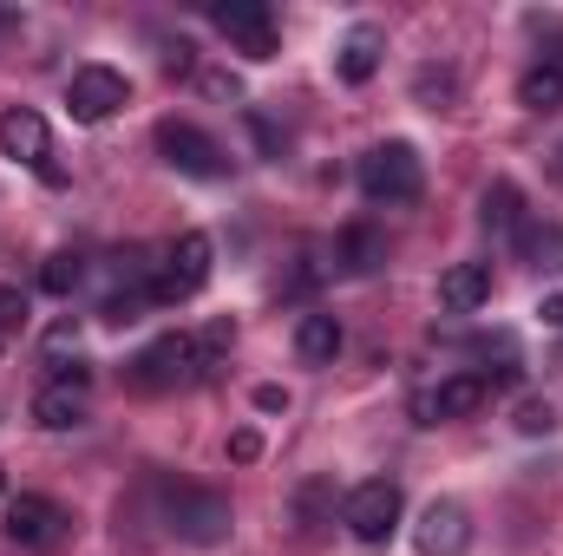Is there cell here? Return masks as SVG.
<instances>
[{
  "mask_svg": "<svg viewBox=\"0 0 563 556\" xmlns=\"http://www.w3.org/2000/svg\"><path fill=\"white\" fill-rule=\"evenodd\" d=\"M66 105H73L79 125H106L112 112L132 105V79H125L119 66H79V73L66 79Z\"/></svg>",
  "mask_w": 563,
  "mask_h": 556,
  "instance_id": "obj_8",
  "label": "cell"
},
{
  "mask_svg": "<svg viewBox=\"0 0 563 556\" xmlns=\"http://www.w3.org/2000/svg\"><path fill=\"white\" fill-rule=\"evenodd\" d=\"M426 190V164L413 144H374L367 157H361V197L367 203H413Z\"/></svg>",
  "mask_w": 563,
  "mask_h": 556,
  "instance_id": "obj_2",
  "label": "cell"
},
{
  "mask_svg": "<svg viewBox=\"0 0 563 556\" xmlns=\"http://www.w3.org/2000/svg\"><path fill=\"white\" fill-rule=\"evenodd\" d=\"M551 177H558V184H563V144H558V151H551Z\"/></svg>",
  "mask_w": 563,
  "mask_h": 556,
  "instance_id": "obj_29",
  "label": "cell"
},
{
  "mask_svg": "<svg viewBox=\"0 0 563 556\" xmlns=\"http://www.w3.org/2000/svg\"><path fill=\"white\" fill-rule=\"evenodd\" d=\"M250 132H256V144H263L269 157H282V138H276V125H269L263 112H250Z\"/></svg>",
  "mask_w": 563,
  "mask_h": 556,
  "instance_id": "obj_25",
  "label": "cell"
},
{
  "mask_svg": "<svg viewBox=\"0 0 563 556\" xmlns=\"http://www.w3.org/2000/svg\"><path fill=\"white\" fill-rule=\"evenodd\" d=\"M256 407H263V413H288V393H282V387H256Z\"/></svg>",
  "mask_w": 563,
  "mask_h": 556,
  "instance_id": "obj_27",
  "label": "cell"
},
{
  "mask_svg": "<svg viewBox=\"0 0 563 556\" xmlns=\"http://www.w3.org/2000/svg\"><path fill=\"white\" fill-rule=\"evenodd\" d=\"M66 531H73V518L53 504V498H40V491H20L13 504H7V544H20V551H59L66 544Z\"/></svg>",
  "mask_w": 563,
  "mask_h": 556,
  "instance_id": "obj_9",
  "label": "cell"
},
{
  "mask_svg": "<svg viewBox=\"0 0 563 556\" xmlns=\"http://www.w3.org/2000/svg\"><path fill=\"white\" fill-rule=\"evenodd\" d=\"M380 263H387V243H380V230H367V223L341 230V269H347V276H374Z\"/></svg>",
  "mask_w": 563,
  "mask_h": 556,
  "instance_id": "obj_19",
  "label": "cell"
},
{
  "mask_svg": "<svg viewBox=\"0 0 563 556\" xmlns=\"http://www.w3.org/2000/svg\"><path fill=\"white\" fill-rule=\"evenodd\" d=\"M157 151H164V164H170V170H184V177H203V184L230 177L223 144L210 138V132H197L190 119H164V125H157Z\"/></svg>",
  "mask_w": 563,
  "mask_h": 556,
  "instance_id": "obj_7",
  "label": "cell"
},
{
  "mask_svg": "<svg viewBox=\"0 0 563 556\" xmlns=\"http://www.w3.org/2000/svg\"><path fill=\"white\" fill-rule=\"evenodd\" d=\"M492 407V380L485 374H452V380H439L432 393H420L413 400V413H420V425H439V419H472Z\"/></svg>",
  "mask_w": 563,
  "mask_h": 556,
  "instance_id": "obj_11",
  "label": "cell"
},
{
  "mask_svg": "<svg viewBox=\"0 0 563 556\" xmlns=\"http://www.w3.org/2000/svg\"><path fill=\"white\" fill-rule=\"evenodd\" d=\"M518 432H531V438H538V432H558V407H551V400H525V407H518Z\"/></svg>",
  "mask_w": 563,
  "mask_h": 556,
  "instance_id": "obj_22",
  "label": "cell"
},
{
  "mask_svg": "<svg viewBox=\"0 0 563 556\" xmlns=\"http://www.w3.org/2000/svg\"><path fill=\"white\" fill-rule=\"evenodd\" d=\"M380 53H387L380 26H354V33L341 40V59H334V73H341L347 86H367V79L380 73Z\"/></svg>",
  "mask_w": 563,
  "mask_h": 556,
  "instance_id": "obj_14",
  "label": "cell"
},
{
  "mask_svg": "<svg viewBox=\"0 0 563 556\" xmlns=\"http://www.w3.org/2000/svg\"><path fill=\"white\" fill-rule=\"evenodd\" d=\"M203 374H210V367H203L197 334H157L139 360L125 367V380H132L139 393H177V387H190V380H203Z\"/></svg>",
  "mask_w": 563,
  "mask_h": 556,
  "instance_id": "obj_1",
  "label": "cell"
},
{
  "mask_svg": "<svg viewBox=\"0 0 563 556\" xmlns=\"http://www.w3.org/2000/svg\"><path fill=\"white\" fill-rule=\"evenodd\" d=\"M79 281H86V256H73V249L46 256V269H40V288H46V294H73Z\"/></svg>",
  "mask_w": 563,
  "mask_h": 556,
  "instance_id": "obj_20",
  "label": "cell"
},
{
  "mask_svg": "<svg viewBox=\"0 0 563 556\" xmlns=\"http://www.w3.org/2000/svg\"><path fill=\"white\" fill-rule=\"evenodd\" d=\"M400 511H407L400 485H394V478H367V485H354V491H347V504H341V524L354 531V544L380 551V544H394V531H400Z\"/></svg>",
  "mask_w": 563,
  "mask_h": 556,
  "instance_id": "obj_3",
  "label": "cell"
},
{
  "mask_svg": "<svg viewBox=\"0 0 563 556\" xmlns=\"http://www.w3.org/2000/svg\"><path fill=\"white\" fill-rule=\"evenodd\" d=\"M0 157H13V164H33L46 184H59V164H53V132H46V119H40L33 105H13V112H0Z\"/></svg>",
  "mask_w": 563,
  "mask_h": 556,
  "instance_id": "obj_10",
  "label": "cell"
},
{
  "mask_svg": "<svg viewBox=\"0 0 563 556\" xmlns=\"http://www.w3.org/2000/svg\"><path fill=\"white\" fill-rule=\"evenodd\" d=\"M485 230L492 236H525V197H518V184H492L485 190Z\"/></svg>",
  "mask_w": 563,
  "mask_h": 556,
  "instance_id": "obj_18",
  "label": "cell"
},
{
  "mask_svg": "<svg viewBox=\"0 0 563 556\" xmlns=\"http://www.w3.org/2000/svg\"><path fill=\"white\" fill-rule=\"evenodd\" d=\"M518 105H525V112H558L563 105V53L538 59V66H525V79H518Z\"/></svg>",
  "mask_w": 563,
  "mask_h": 556,
  "instance_id": "obj_16",
  "label": "cell"
},
{
  "mask_svg": "<svg viewBox=\"0 0 563 556\" xmlns=\"http://www.w3.org/2000/svg\"><path fill=\"white\" fill-rule=\"evenodd\" d=\"M230 458H236V465H256V458H263V432H250V425L230 432Z\"/></svg>",
  "mask_w": 563,
  "mask_h": 556,
  "instance_id": "obj_23",
  "label": "cell"
},
{
  "mask_svg": "<svg viewBox=\"0 0 563 556\" xmlns=\"http://www.w3.org/2000/svg\"><path fill=\"white\" fill-rule=\"evenodd\" d=\"M472 544V518H465V504H452V498H432L420 518V551L426 556H465Z\"/></svg>",
  "mask_w": 563,
  "mask_h": 556,
  "instance_id": "obj_12",
  "label": "cell"
},
{
  "mask_svg": "<svg viewBox=\"0 0 563 556\" xmlns=\"http://www.w3.org/2000/svg\"><path fill=\"white\" fill-rule=\"evenodd\" d=\"M33 419H40L46 432H73V425H86V387H66V380L40 387V393H33Z\"/></svg>",
  "mask_w": 563,
  "mask_h": 556,
  "instance_id": "obj_15",
  "label": "cell"
},
{
  "mask_svg": "<svg viewBox=\"0 0 563 556\" xmlns=\"http://www.w3.org/2000/svg\"><path fill=\"white\" fill-rule=\"evenodd\" d=\"M538 314H544V327H558V334H563V294H544V301H538Z\"/></svg>",
  "mask_w": 563,
  "mask_h": 556,
  "instance_id": "obj_28",
  "label": "cell"
},
{
  "mask_svg": "<svg viewBox=\"0 0 563 556\" xmlns=\"http://www.w3.org/2000/svg\"><path fill=\"white\" fill-rule=\"evenodd\" d=\"M210 26L243 59H276V13H269V0H210Z\"/></svg>",
  "mask_w": 563,
  "mask_h": 556,
  "instance_id": "obj_6",
  "label": "cell"
},
{
  "mask_svg": "<svg viewBox=\"0 0 563 556\" xmlns=\"http://www.w3.org/2000/svg\"><path fill=\"white\" fill-rule=\"evenodd\" d=\"M492 301V263H452L439 276V308L445 314H478Z\"/></svg>",
  "mask_w": 563,
  "mask_h": 556,
  "instance_id": "obj_13",
  "label": "cell"
},
{
  "mask_svg": "<svg viewBox=\"0 0 563 556\" xmlns=\"http://www.w3.org/2000/svg\"><path fill=\"white\" fill-rule=\"evenodd\" d=\"M20 321H26V294L0 281V334H7V327H20Z\"/></svg>",
  "mask_w": 563,
  "mask_h": 556,
  "instance_id": "obj_24",
  "label": "cell"
},
{
  "mask_svg": "<svg viewBox=\"0 0 563 556\" xmlns=\"http://www.w3.org/2000/svg\"><path fill=\"white\" fill-rule=\"evenodd\" d=\"M190 66H197V59H190V46H184V40H177V46H164V73H170V79H177V73H190Z\"/></svg>",
  "mask_w": 563,
  "mask_h": 556,
  "instance_id": "obj_26",
  "label": "cell"
},
{
  "mask_svg": "<svg viewBox=\"0 0 563 556\" xmlns=\"http://www.w3.org/2000/svg\"><path fill=\"white\" fill-rule=\"evenodd\" d=\"M164 518L184 544H223L230 537V498L197 485H164Z\"/></svg>",
  "mask_w": 563,
  "mask_h": 556,
  "instance_id": "obj_4",
  "label": "cell"
},
{
  "mask_svg": "<svg viewBox=\"0 0 563 556\" xmlns=\"http://www.w3.org/2000/svg\"><path fill=\"white\" fill-rule=\"evenodd\" d=\"M210 256H217V249H210V236H203V230H184V236L164 249V269L151 276V301H157V308L190 301V294L210 281Z\"/></svg>",
  "mask_w": 563,
  "mask_h": 556,
  "instance_id": "obj_5",
  "label": "cell"
},
{
  "mask_svg": "<svg viewBox=\"0 0 563 556\" xmlns=\"http://www.w3.org/2000/svg\"><path fill=\"white\" fill-rule=\"evenodd\" d=\"M295 354H301L308 367H328V360L341 354V321H334V314H301V321H295Z\"/></svg>",
  "mask_w": 563,
  "mask_h": 556,
  "instance_id": "obj_17",
  "label": "cell"
},
{
  "mask_svg": "<svg viewBox=\"0 0 563 556\" xmlns=\"http://www.w3.org/2000/svg\"><path fill=\"white\" fill-rule=\"evenodd\" d=\"M40 347H46V367H66V354L79 360V321H53Z\"/></svg>",
  "mask_w": 563,
  "mask_h": 556,
  "instance_id": "obj_21",
  "label": "cell"
}]
</instances>
